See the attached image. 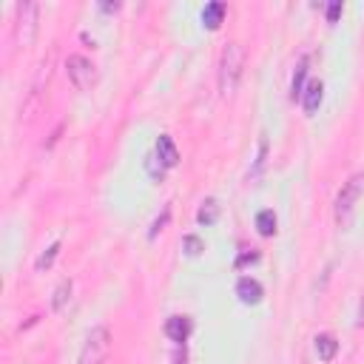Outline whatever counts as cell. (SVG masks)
<instances>
[{
    "mask_svg": "<svg viewBox=\"0 0 364 364\" xmlns=\"http://www.w3.org/2000/svg\"><path fill=\"white\" fill-rule=\"evenodd\" d=\"M60 256V242H51L40 256H37V262H35V268L43 273V271H48L51 265H55V259Z\"/></svg>",
    "mask_w": 364,
    "mask_h": 364,
    "instance_id": "obj_16",
    "label": "cell"
},
{
    "mask_svg": "<svg viewBox=\"0 0 364 364\" xmlns=\"http://www.w3.org/2000/svg\"><path fill=\"white\" fill-rule=\"evenodd\" d=\"M361 194H364V171L353 174V176L345 182V185H342V191L336 194L333 217H336V225H339V228H347V225H350L353 211H356V202L361 199Z\"/></svg>",
    "mask_w": 364,
    "mask_h": 364,
    "instance_id": "obj_2",
    "label": "cell"
},
{
    "mask_svg": "<svg viewBox=\"0 0 364 364\" xmlns=\"http://www.w3.org/2000/svg\"><path fill=\"white\" fill-rule=\"evenodd\" d=\"M356 327H364V296L358 302V316H356Z\"/></svg>",
    "mask_w": 364,
    "mask_h": 364,
    "instance_id": "obj_22",
    "label": "cell"
},
{
    "mask_svg": "<svg viewBox=\"0 0 364 364\" xmlns=\"http://www.w3.org/2000/svg\"><path fill=\"white\" fill-rule=\"evenodd\" d=\"M313 347H316V356H319V361H333L336 358V353H339V339H336L333 333H319L316 339H313Z\"/></svg>",
    "mask_w": 364,
    "mask_h": 364,
    "instance_id": "obj_10",
    "label": "cell"
},
{
    "mask_svg": "<svg viewBox=\"0 0 364 364\" xmlns=\"http://www.w3.org/2000/svg\"><path fill=\"white\" fill-rule=\"evenodd\" d=\"M157 160H160L165 168H176V165H179V148H176L174 137L163 134V137L157 140Z\"/></svg>",
    "mask_w": 364,
    "mask_h": 364,
    "instance_id": "obj_9",
    "label": "cell"
},
{
    "mask_svg": "<svg viewBox=\"0 0 364 364\" xmlns=\"http://www.w3.org/2000/svg\"><path fill=\"white\" fill-rule=\"evenodd\" d=\"M342 0H333V3L327 6V23H336V20H339V15H342Z\"/></svg>",
    "mask_w": 364,
    "mask_h": 364,
    "instance_id": "obj_20",
    "label": "cell"
},
{
    "mask_svg": "<svg viewBox=\"0 0 364 364\" xmlns=\"http://www.w3.org/2000/svg\"><path fill=\"white\" fill-rule=\"evenodd\" d=\"M245 71V48L242 43H228L219 55V91L222 97H230L237 91Z\"/></svg>",
    "mask_w": 364,
    "mask_h": 364,
    "instance_id": "obj_1",
    "label": "cell"
},
{
    "mask_svg": "<svg viewBox=\"0 0 364 364\" xmlns=\"http://www.w3.org/2000/svg\"><path fill=\"white\" fill-rule=\"evenodd\" d=\"M256 230H259V237H273L276 233V214L271 211V208L256 214Z\"/></svg>",
    "mask_w": 364,
    "mask_h": 364,
    "instance_id": "obj_14",
    "label": "cell"
},
{
    "mask_svg": "<svg viewBox=\"0 0 364 364\" xmlns=\"http://www.w3.org/2000/svg\"><path fill=\"white\" fill-rule=\"evenodd\" d=\"M71 291H74V284H71V279H63L57 288H55V296H51V310H60L69 304V299H71Z\"/></svg>",
    "mask_w": 364,
    "mask_h": 364,
    "instance_id": "obj_15",
    "label": "cell"
},
{
    "mask_svg": "<svg viewBox=\"0 0 364 364\" xmlns=\"http://www.w3.org/2000/svg\"><path fill=\"white\" fill-rule=\"evenodd\" d=\"M191 330H194V322H191L188 316H171V319L165 322V336H168L174 345H185L188 336H191Z\"/></svg>",
    "mask_w": 364,
    "mask_h": 364,
    "instance_id": "obj_6",
    "label": "cell"
},
{
    "mask_svg": "<svg viewBox=\"0 0 364 364\" xmlns=\"http://www.w3.org/2000/svg\"><path fill=\"white\" fill-rule=\"evenodd\" d=\"M182 251H185V256H199L205 251V242L194 237V233H188V237H182Z\"/></svg>",
    "mask_w": 364,
    "mask_h": 364,
    "instance_id": "obj_17",
    "label": "cell"
},
{
    "mask_svg": "<svg viewBox=\"0 0 364 364\" xmlns=\"http://www.w3.org/2000/svg\"><path fill=\"white\" fill-rule=\"evenodd\" d=\"M66 74H69V80H71V86H74L77 91L94 89V86H97V77H100L97 66H94L89 57H83V55H69V60H66Z\"/></svg>",
    "mask_w": 364,
    "mask_h": 364,
    "instance_id": "obj_5",
    "label": "cell"
},
{
    "mask_svg": "<svg viewBox=\"0 0 364 364\" xmlns=\"http://www.w3.org/2000/svg\"><path fill=\"white\" fill-rule=\"evenodd\" d=\"M225 12H228V6L222 3V0H214V3H208V6H205V12H202V23H205V29L217 32L219 26H222V20H225Z\"/></svg>",
    "mask_w": 364,
    "mask_h": 364,
    "instance_id": "obj_11",
    "label": "cell"
},
{
    "mask_svg": "<svg viewBox=\"0 0 364 364\" xmlns=\"http://www.w3.org/2000/svg\"><path fill=\"white\" fill-rule=\"evenodd\" d=\"M168 219H171V208H163V217H157V219H154V225H151V230H148V239H157L160 233L165 230Z\"/></svg>",
    "mask_w": 364,
    "mask_h": 364,
    "instance_id": "obj_18",
    "label": "cell"
},
{
    "mask_svg": "<svg viewBox=\"0 0 364 364\" xmlns=\"http://www.w3.org/2000/svg\"><path fill=\"white\" fill-rule=\"evenodd\" d=\"M248 262H259V253H245V256H239V259H237V268H242V265H248Z\"/></svg>",
    "mask_w": 364,
    "mask_h": 364,
    "instance_id": "obj_21",
    "label": "cell"
},
{
    "mask_svg": "<svg viewBox=\"0 0 364 364\" xmlns=\"http://www.w3.org/2000/svg\"><path fill=\"white\" fill-rule=\"evenodd\" d=\"M217 219H219V202H217L214 197H208V199L199 205V211H197V222H199L202 228H211V225H217Z\"/></svg>",
    "mask_w": 364,
    "mask_h": 364,
    "instance_id": "obj_12",
    "label": "cell"
},
{
    "mask_svg": "<svg viewBox=\"0 0 364 364\" xmlns=\"http://www.w3.org/2000/svg\"><path fill=\"white\" fill-rule=\"evenodd\" d=\"M37 17H40V6L32 3V0H23V3L15 6V37L17 46L29 48L37 37Z\"/></svg>",
    "mask_w": 364,
    "mask_h": 364,
    "instance_id": "obj_3",
    "label": "cell"
},
{
    "mask_svg": "<svg viewBox=\"0 0 364 364\" xmlns=\"http://www.w3.org/2000/svg\"><path fill=\"white\" fill-rule=\"evenodd\" d=\"M322 97H325V83H322V80H310V83L304 86V91H302V109H304L307 117H313V114L319 111Z\"/></svg>",
    "mask_w": 364,
    "mask_h": 364,
    "instance_id": "obj_7",
    "label": "cell"
},
{
    "mask_svg": "<svg viewBox=\"0 0 364 364\" xmlns=\"http://www.w3.org/2000/svg\"><path fill=\"white\" fill-rule=\"evenodd\" d=\"M265 154H268V140H259V154H256V168L251 171V179H256V176H259V171H262V165H265Z\"/></svg>",
    "mask_w": 364,
    "mask_h": 364,
    "instance_id": "obj_19",
    "label": "cell"
},
{
    "mask_svg": "<svg viewBox=\"0 0 364 364\" xmlns=\"http://www.w3.org/2000/svg\"><path fill=\"white\" fill-rule=\"evenodd\" d=\"M237 296H239L242 304H259V302H262V296H265V288L253 276H242L237 282Z\"/></svg>",
    "mask_w": 364,
    "mask_h": 364,
    "instance_id": "obj_8",
    "label": "cell"
},
{
    "mask_svg": "<svg viewBox=\"0 0 364 364\" xmlns=\"http://www.w3.org/2000/svg\"><path fill=\"white\" fill-rule=\"evenodd\" d=\"M109 350H111V330L106 325L91 327V333L83 342V350H80L77 364H102V358L109 356Z\"/></svg>",
    "mask_w": 364,
    "mask_h": 364,
    "instance_id": "obj_4",
    "label": "cell"
},
{
    "mask_svg": "<svg viewBox=\"0 0 364 364\" xmlns=\"http://www.w3.org/2000/svg\"><path fill=\"white\" fill-rule=\"evenodd\" d=\"M307 66L310 60L307 57H299L296 63V71H293V80H291V100H302V91H304V77H307Z\"/></svg>",
    "mask_w": 364,
    "mask_h": 364,
    "instance_id": "obj_13",
    "label": "cell"
},
{
    "mask_svg": "<svg viewBox=\"0 0 364 364\" xmlns=\"http://www.w3.org/2000/svg\"><path fill=\"white\" fill-rule=\"evenodd\" d=\"M120 6H122V3H117V0H114V3H100L102 12H120Z\"/></svg>",
    "mask_w": 364,
    "mask_h": 364,
    "instance_id": "obj_23",
    "label": "cell"
}]
</instances>
